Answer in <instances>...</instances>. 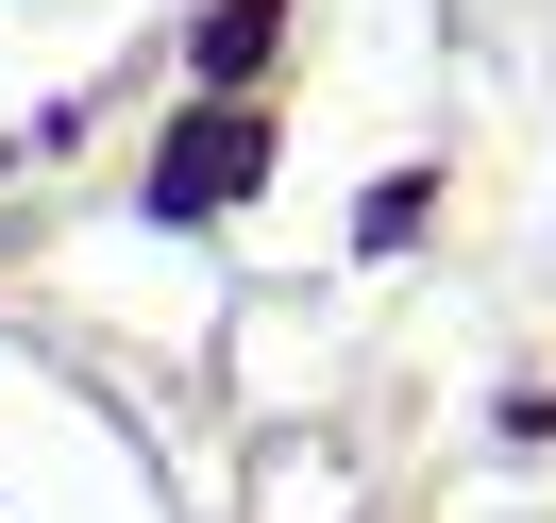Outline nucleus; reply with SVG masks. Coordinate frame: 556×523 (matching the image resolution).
<instances>
[{
  "instance_id": "obj_1",
  "label": "nucleus",
  "mask_w": 556,
  "mask_h": 523,
  "mask_svg": "<svg viewBox=\"0 0 556 523\" xmlns=\"http://www.w3.org/2000/svg\"><path fill=\"white\" fill-rule=\"evenodd\" d=\"M253 170H270V136H253L237 102H219V119H186V136L152 152V220H219V203H253Z\"/></svg>"
},
{
  "instance_id": "obj_2",
  "label": "nucleus",
  "mask_w": 556,
  "mask_h": 523,
  "mask_svg": "<svg viewBox=\"0 0 556 523\" xmlns=\"http://www.w3.org/2000/svg\"><path fill=\"white\" fill-rule=\"evenodd\" d=\"M270 35H287V0H219V17H203V85H253Z\"/></svg>"
}]
</instances>
